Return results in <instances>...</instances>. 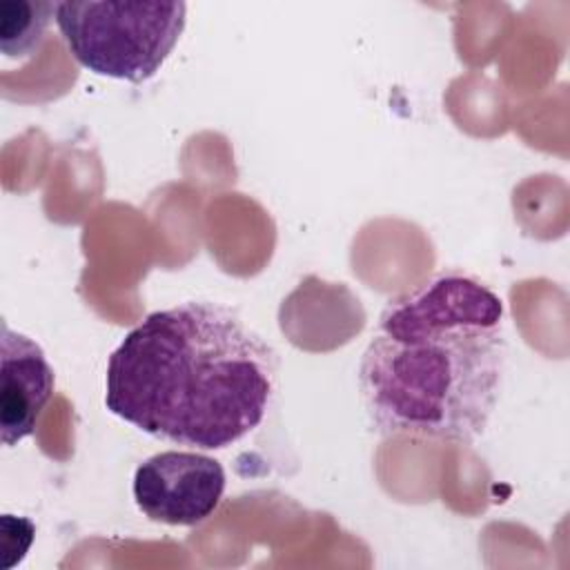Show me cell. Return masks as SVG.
Returning a JSON list of instances; mask_svg holds the SVG:
<instances>
[{"instance_id": "3", "label": "cell", "mask_w": 570, "mask_h": 570, "mask_svg": "<svg viewBox=\"0 0 570 570\" xmlns=\"http://www.w3.org/2000/svg\"><path fill=\"white\" fill-rule=\"evenodd\" d=\"M185 16L180 0H67L58 2L56 24L85 69L140 85L169 58Z\"/></svg>"}, {"instance_id": "6", "label": "cell", "mask_w": 570, "mask_h": 570, "mask_svg": "<svg viewBox=\"0 0 570 570\" xmlns=\"http://www.w3.org/2000/svg\"><path fill=\"white\" fill-rule=\"evenodd\" d=\"M58 2L49 0H2L0 2V49L7 58L33 53L56 18Z\"/></svg>"}, {"instance_id": "1", "label": "cell", "mask_w": 570, "mask_h": 570, "mask_svg": "<svg viewBox=\"0 0 570 570\" xmlns=\"http://www.w3.org/2000/svg\"><path fill=\"white\" fill-rule=\"evenodd\" d=\"M505 370L503 301L443 269L392 298L358 365V396L381 436L470 445L488 428Z\"/></svg>"}, {"instance_id": "5", "label": "cell", "mask_w": 570, "mask_h": 570, "mask_svg": "<svg viewBox=\"0 0 570 570\" xmlns=\"http://www.w3.org/2000/svg\"><path fill=\"white\" fill-rule=\"evenodd\" d=\"M56 376L42 347L2 321L0 436L7 448L31 436L53 394Z\"/></svg>"}, {"instance_id": "2", "label": "cell", "mask_w": 570, "mask_h": 570, "mask_svg": "<svg viewBox=\"0 0 570 570\" xmlns=\"http://www.w3.org/2000/svg\"><path fill=\"white\" fill-rule=\"evenodd\" d=\"M276 374V352L232 307L183 301L147 314L111 352L105 405L156 439L223 450L263 423Z\"/></svg>"}, {"instance_id": "4", "label": "cell", "mask_w": 570, "mask_h": 570, "mask_svg": "<svg viewBox=\"0 0 570 570\" xmlns=\"http://www.w3.org/2000/svg\"><path fill=\"white\" fill-rule=\"evenodd\" d=\"M134 501L151 521L198 525L218 508L225 492L220 461L187 450H165L145 459L134 472Z\"/></svg>"}]
</instances>
